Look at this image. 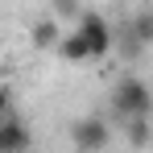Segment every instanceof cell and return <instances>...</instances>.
Listing matches in <instances>:
<instances>
[{
    "mask_svg": "<svg viewBox=\"0 0 153 153\" xmlns=\"http://www.w3.org/2000/svg\"><path fill=\"white\" fill-rule=\"evenodd\" d=\"M112 112H116V120L149 116V112H153V91H149V83L137 79V75L116 79V87H112Z\"/></svg>",
    "mask_w": 153,
    "mask_h": 153,
    "instance_id": "cell-1",
    "label": "cell"
},
{
    "mask_svg": "<svg viewBox=\"0 0 153 153\" xmlns=\"http://www.w3.org/2000/svg\"><path fill=\"white\" fill-rule=\"evenodd\" d=\"M75 29L83 33V42H87V50H91V62L112 54V46H116V29L108 25L103 13H79V25Z\"/></svg>",
    "mask_w": 153,
    "mask_h": 153,
    "instance_id": "cell-2",
    "label": "cell"
},
{
    "mask_svg": "<svg viewBox=\"0 0 153 153\" xmlns=\"http://www.w3.org/2000/svg\"><path fill=\"white\" fill-rule=\"evenodd\" d=\"M71 141H75V153H103L112 141V124L100 116H79L71 124Z\"/></svg>",
    "mask_w": 153,
    "mask_h": 153,
    "instance_id": "cell-3",
    "label": "cell"
},
{
    "mask_svg": "<svg viewBox=\"0 0 153 153\" xmlns=\"http://www.w3.org/2000/svg\"><path fill=\"white\" fill-rule=\"evenodd\" d=\"M33 145V132H29L25 120H17L13 112L4 116V124H0V153H29Z\"/></svg>",
    "mask_w": 153,
    "mask_h": 153,
    "instance_id": "cell-4",
    "label": "cell"
},
{
    "mask_svg": "<svg viewBox=\"0 0 153 153\" xmlns=\"http://www.w3.org/2000/svg\"><path fill=\"white\" fill-rule=\"evenodd\" d=\"M54 54H58L62 62H71V66H79V62H91V50H87V42H83V33H79V29L62 33V37H58V46H54Z\"/></svg>",
    "mask_w": 153,
    "mask_h": 153,
    "instance_id": "cell-5",
    "label": "cell"
},
{
    "mask_svg": "<svg viewBox=\"0 0 153 153\" xmlns=\"http://www.w3.org/2000/svg\"><path fill=\"white\" fill-rule=\"evenodd\" d=\"M62 21H58V17H37V21H33V29H29V37H33V46H37V50H54V46H58V37H62Z\"/></svg>",
    "mask_w": 153,
    "mask_h": 153,
    "instance_id": "cell-6",
    "label": "cell"
},
{
    "mask_svg": "<svg viewBox=\"0 0 153 153\" xmlns=\"http://www.w3.org/2000/svg\"><path fill=\"white\" fill-rule=\"evenodd\" d=\"M124 124V141L132 149H149L153 145V120L149 116H132V120H120Z\"/></svg>",
    "mask_w": 153,
    "mask_h": 153,
    "instance_id": "cell-7",
    "label": "cell"
},
{
    "mask_svg": "<svg viewBox=\"0 0 153 153\" xmlns=\"http://www.w3.org/2000/svg\"><path fill=\"white\" fill-rule=\"evenodd\" d=\"M124 25L132 29V37H137V42H141L145 50L153 46V13H149V8H145V13H137V17H128Z\"/></svg>",
    "mask_w": 153,
    "mask_h": 153,
    "instance_id": "cell-8",
    "label": "cell"
},
{
    "mask_svg": "<svg viewBox=\"0 0 153 153\" xmlns=\"http://www.w3.org/2000/svg\"><path fill=\"white\" fill-rule=\"evenodd\" d=\"M50 8H54V17L58 21H79V0H50Z\"/></svg>",
    "mask_w": 153,
    "mask_h": 153,
    "instance_id": "cell-9",
    "label": "cell"
},
{
    "mask_svg": "<svg viewBox=\"0 0 153 153\" xmlns=\"http://www.w3.org/2000/svg\"><path fill=\"white\" fill-rule=\"evenodd\" d=\"M8 112H13V91L0 87V116H8Z\"/></svg>",
    "mask_w": 153,
    "mask_h": 153,
    "instance_id": "cell-10",
    "label": "cell"
},
{
    "mask_svg": "<svg viewBox=\"0 0 153 153\" xmlns=\"http://www.w3.org/2000/svg\"><path fill=\"white\" fill-rule=\"evenodd\" d=\"M0 124H4V116H0Z\"/></svg>",
    "mask_w": 153,
    "mask_h": 153,
    "instance_id": "cell-11",
    "label": "cell"
}]
</instances>
